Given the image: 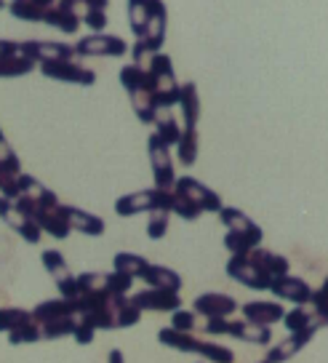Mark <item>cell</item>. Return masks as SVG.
I'll use <instances>...</instances> for the list:
<instances>
[{"label": "cell", "instance_id": "cell-1", "mask_svg": "<svg viewBox=\"0 0 328 363\" xmlns=\"http://www.w3.org/2000/svg\"><path fill=\"white\" fill-rule=\"evenodd\" d=\"M147 152H149V166H152V179H155V190H174L176 187V174H174L171 147L158 134H149Z\"/></svg>", "mask_w": 328, "mask_h": 363}, {"label": "cell", "instance_id": "cell-2", "mask_svg": "<svg viewBox=\"0 0 328 363\" xmlns=\"http://www.w3.org/2000/svg\"><path fill=\"white\" fill-rule=\"evenodd\" d=\"M75 54L78 59L89 57H125L128 54V43L120 35H107V33H91L80 38L75 43Z\"/></svg>", "mask_w": 328, "mask_h": 363}, {"label": "cell", "instance_id": "cell-3", "mask_svg": "<svg viewBox=\"0 0 328 363\" xmlns=\"http://www.w3.org/2000/svg\"><path fill=\"white\" fill-rule=\"evenodd\" d=\"M323 326H326V320H323V318L315 313V320H312L307 329L291 331V334H288L283 342H278V345H275V347L267 352V358H264V361H267V363H285V361H291L296 352L305 350V345H310V340H312V337H315V334L323 329Z\"/></svg>", "mask_w": 328, "mask_h": 363}, {"label": "cell", "instance_id": "cell-4", "mask_svg": "<svg viewBox=\"0 0 328 363\" xmlns=\"http://www.w3.org/2000/svg\"><path fill=\"white\" fill-rule=\"evenodd\" d=\"M40 262H43L45 272L51 275V281L57 284L59 294L64 296V299H78V281H75V275L69 270L64 254L57 249H45L40 254Z\"/></svg>", "mask_w": 328, "mask_h": 363}, {"label": "cell", "instance_id": "cell-5", "mask_svg": "<svg viewBox=\"0 0 328 363\" xmlns=\"http://www.w3.org/2000/svg\"><path fill=\"white\" fill-rule=\"evenodd\" d=\"M227 275H230L232 281L243 284L246 289H254V291H267L272 284L259 264L251 262L249 254H232L230 262H227Z\"/></svg>", "mask_w": 328, "mask_h": 363}, {"label": "cell", "instance_id": "cell-6", "mask_svg": "<svg viewBox=\"0 0 328 363\" xmlns=\"http://www.w3.org/2000/svg\"><path fill=\"white\" fill-rule=\"evenodd\" d=\"M22 54L27 59H33L35 65H43V62H78L75 45L57 43V40H24Z\"/></svg>", "mask_w": 328, "mask_h": 363}, {"label": "cell", "instance_id": "cell-7", "mask_svg": "<svg viewBox=\"0 0 328 363\" xmlns=\"http://www.w3.org/2000/svg\"><path fill=\"white\" fill-rule=\"evenodd\" d=\"M174 190H176V193H181L184 198H190V201H193L200 211H208V214H219V211L225 208V203H222L219 193H214L208 184L198 182L195 177H179Z\"/></svg>", "mask_w": 328, "mask_h": 363}, {"label": "cell", "instance_id": "cell-8", "mask_svg": "<svg viewBox=\"0 0 328 363\" xmlns=\"http://www.w3.org/2000/svg\"><path fill=\"white\" fill-rule=\"evenodd\" d=\"M0 219L11 227L19 238L27 240V243H33V246H38V243L43 240V230L35 225L27 214H22V211L16 208V203H13V201L3 198V195H0Z\"/></svg>", "mask_w": 328, "mask_h": 363}, {"label": "cell", "instance_id": "cell-9", "mask_svg": "<svg viewBox=\"0 0 328 363\" xmlns=\"http://www.w3.org/2000/svg\"><path fill=\"white\" fill-rule=\"evenodd\" d=\"M38 69L45 78L59 80V83H72V86H94L96 83V72L78 62H43V65H38Z\"/></svg>", "mask_w": 328, "mask_h": 363}, {"label": "cell", "instance_id": "cell-10", "mask_svg": "<svg viewBox=\"0 0 328 363\" xmlns=\"http://www.w3.org/2000/svg\"><path fill=\"white\" fill-rule=\"evenodd\" d=\"M166 30H169V9L163 0H149V16L142 33V43L149 48V54H158L166 43Z\"/></svg>", "mask_w": 328, "mask_h": 363}, {"label": "cell", "instance_id": "cell-11", "mask_svg": "<svg viewBox=\"0 0 328 363\" xmlns=\"http://www.w3.org/2000/svg\"><path fill=\"white\" fill-rule=\"evenodd\" d=\"M131 302H134L142 313H174L181 307V296L179 291H166V289H142V291H134L131 294Z\"/></svg>", "mask_w": 328, "mask_h": 363}, {"label": "cell", "instance_id": "cell-12", "mask_svg": "<svg viewBox=\"0 0 328 363\" xmlns=\"http://www.w3.org/2000/svg\"><path fill=\"white\" fill-rule=\"evenodd\" d=\"M193 310L198 315H203L205 320H208V318H232L238 313V302H235V296H230V294L205 291V294L195 296Z\"/></svg>", "mask_w": 328, "mask_h": 363}, {"label": "cell", "instance_id": "cell-13", "mask_svg": "<svg viewBox=\"0 0 328 363\" xmlns=\"http://www.w3.org/2000/svg\"><path fill=\"white\" fill-rule=\"evenodd\" d=\"M267 291H272L281 302H291V305H310V296H312L315 289L307 284L305 278L283 275V278H275Z\"/></svg>", "mask_w": 328, "mask_h": 363}, {"label": "cell", "instance_id": "cell-14", "mask_svg": "<svg viewBox=\"0 0 328 363\" xmlns=\"http://www.w3.org/2000/svg\"><path fill=\"white\" fill-rule=\"evenodd\" d=\"M152 208H158V190H136V193L120 195L115 201V214L128 219L136 214H149Z\"/></svg>", "mask_w": 328, "mask_h": 363}, {"label": "cell", "instance_id": "cell-15", "mask_svg": "<svg viewBox=\"0 0 328 363\" xmlns=\"http://www.w3.org/2000/svg\"><path fill=\"white\" fill-rule=\"evenodd\" d=\"M62 214H64L72 233H83V235H91V238H99V235H104V230H107L102 216L91 214V211H83L78 206L62 203Z\"/></svg>", "mask_w": 328, "mask_h": 363}, {"label": "cell", "instance_id": "cell-16", "mask_svg": "<svg viewBox=\"0 0 328 363\" xmlns=\"http://www.w3.org/2000/svg\"><path fill=\"white\" fill-rule=\"evenodd\" d=\"M240 315L251 320V323H259V326H275V323H281L285 315V310L281 302H246L243 307H238Z\"/></svg>", "mask_w": 328, "mask_h": 363}, {"label": "cell", "instance_id": "cell-17", "mask_svg": "<svg viewBox=\"0 0 328 363\" xmlns=\"http://www.w3.org/2000/svg\"><path fill=\"white\" fill-rule=\"evenodd\" d=\"M16 182H19V195L33 198L35 203H40L43 208H59V206H62L59 195L54 193V190H48L40 179H35L33 174H24L22 171V174L16 177Z\"/></svg>", "mask_w": 328, "mask_h": 363}, {"label": "cell", "instance_id": "cell-18", "mask_svg": "<svg viewBox=\"0 0 328 363\" xmlns=\"http://www.w3.org/2000/svg\"><path fill=\"white\" fill-rule=\"evenodd\" d=\"M179 110H181V131L198 128V121H200V96H198V86H195L193 80L181 83Z\"/></svg>", "mask_w": 328, "mask_h": 363}, {"label": "cell", "instance_id": "cell-19", "mask_svg": "<svg viewBox=\"0 0 328 363\" xmlns=\"http://www.w3.org/2000/svg\"><path fill=\"white\" fill-rule=\"evenodd\" d=\"M227 334L235 337L240 342H249V345H270L272 342V331L270 326H259V323H251L246 318L240 320H230L227 323Z\"/></svg>", "mask_w": 328, "mask_h": 363}, {"label": "cell", "instance_id": "cell-20", "mask_svg": "<svg viewBox=\"0 0 328 363\" xmlns=\"http://www.w3.org/2000/svg\"><path fill=\"white\" fill-rule=\"evenodd\" d=\"M30 313H33L35 323H48V320H54V318L75 315V313H78V302H75V299H64V296H59V299H45V302H38Z\"/></svg>", "mask_w": 328, "mask_h": 363}, {"label": "cell", "instance_id": "cell-21", "mask_svg": "<svg viewBox=\"0 0 328 363\" xmlns=\"http://www.w3.org/2000/svg\"><path fill=\"white\" fill-rule=\"evenodd\" d=\"M249 257H251V262H254V264H259L261 270H264V275H267L270 281L288 275V267H291L283 254H275V251L264 249V246H256V249H251Z\"/></svg>", "mask_w": 328, "mask_h": 363}, {"label": "cell", "instance_id": "cell-22", "mask_svg": "<svg viewBox=\"0 0 328 363\" xmlns=\"http://www.w3.org/2000/svg\"><path fill=\"white\" fill-rule=\"evenodd\" d=\"M142 281L149 289H166V291H179L181 289V275L171 267L163 264H147V270L142 272Z\"/></svg>", "mask_w": 328, "mask_h": 363}, {"label": "cell", "instance_id": "cell-23", "mask_svg": "<svg viewBox=\"0 0 328 363\" xmlns=\"http://www.w3.org/2000/svg\"><path fill=\"white\" fill-rule=\"evenodd\" d=\"M43 24H48V27H54V30H59V33H78L80 30V16L72 9H67L64 3H57V6H51L48 9V13H45Z\"/></svg>", "mask_w": 328, "mask_h": 363}, {"label": "cell", "instance_id": "cell-24", "mask_svg": "<svg viewBox=\"0 0 328 363\" xmlns=\"http://www.w3.org/2000/svg\"><path fill=\"white\" fill-rule=\"evenodd\" d=\"M152 125H155V134H158L169 147H176V142H179V136H181V123L174 118L171 110H158Z\"/></svg>", "mask_w": 328, "mask_h": 363}, {"label": "cell", "instance_id": "cell-25", "mask_svg": "<svg viewBox=\"0 0 328 363\" xmlns=\"http://www.w3.org/2000/svg\"><path fill=\"white\" fill-rule=\"evenodd\" d=\"M219 219H222V225H225L227 230H232V233H261V227L256 225L249 214H243L240 208L225 206V208L219 211Z\"/></svg>", "mask_w": 328, "mask_h": 363}, {"label": "cell", "instance_id": "cell-26", "mask_svg": "<svg viewBox=\"0 0 328 363\" xmlns=\"http://www.w3.org/2000/svg\"><path fill=\"white\" fill-rule=\"evenodd\" d=\"M193 352L211 363H235V352L230 350V347L219 345V342H205V340H200V337L195 340Z\"/></svg>", "mask_w": 328, "mask_h": 363}, {"label": "cell", "instance_id": "cell-27", "mask_svg": "<svg viewBox=\"0 0 328 363\" xmlns=\"http://www.w3.org/2000/svg\"><path fill=\"white\" fill-rule=\"evenodd\" d=\"M195 340H198V337H195L193 331H176V329H171V326L158 331L160 345H163V347H171V350H176V352H193Z\"/></svg>", "mask_w": 328, "mask_h": 363}, {"label": "cell", "instance_id": "cell-28", "mask_svg": "<svg viewBox=\"0 0 328 363\" xmlns=\"http://www.w3.org/2000/svg\"><path fill=\"white\" fill-rule=\"evenodd\" d=\"M131 96V107H134V115L142 121L145 125H152L155 123V113H158V107H155V99H152V94L147 89H139L134 94H128Z\"/></svg>", "mask_w": 328, "mask_h": 363}, {"label": "cell", "instance_id": "cell-29", "mask_svg": "<svg viewBox=\"0 0 328 363\" xmlns=\"http://www.w3.org/2000/svg\"><path fill=\"white\" fill-rule=\"evenodd\" d=\"M149 262L142 257V254H134V251H118L113 259V270L125 272L131 278H142V272L147 270Z\"/></svg>", "mask_w": 328, "mask_h": 363}, {"label": "cell", "instance_id": "cell-30", "mask_svg": "<svg viewBox=\"0 0 328 363\" xmlns=\"http://www.w3.org/2000/svg\"><path fill=\"white\" fill-rule=\"evenodd\" d=\"M75 281H78V296L110 294V289H107V272H80V275H75Z\"/></svg>", "mask_w": 328, "mask_h": 363}, {"label": "cell", "instance_id": "cell-31", "mask_svg": "<svg viewBox=\"0 0 328 363\" xmlns=\"http://www.w3.org/2000/svg\"><path fill=\"white\" fill-rule=\"evenodd\" d=\"M261 240H264V233H232V230L225 233V246L230 249V254H249Z\"/></svg>", "mask_w": 328, "mask_h": 363}, {"label": "cell", "instance_id": "cell-32", "mask_svg": "<svg viewBox=\"0 0 328 363\" xmlns=\"http://www.w3.org/2000/svg\"><path fill=\"white\" fill-rule=\"evenodd\" d=\"M75 323H78V313H75V315L54 318V320H48V323H40V334H43V340H48V342L62 340V337H72Z\"/></svg>", "mask_w": 328, "mask_h": 363}, {"label": "cell", "instance_id": "cell-33", "mask_svg": "<svg viewBox=\"0 0 328 363\" xmlns=\"http://www.w3.org/2000/svg\"><path fill=\"white\" fill-rule=\"evenodd\" d=\"M198 152H200V142H198V128H190V131H181L179 142H176V158L184 166H193L198 160Z\"/></svg>", "mask_w": 328, "mask_h": 363}, {"label": "cell", "instance_id": "cell-34", "mask_svg": "<svg viewBox=\"0 0 328 363\" xmlns=\"http://www.w3.org/2000/svg\"><path fill=\"white\" fill-rule=\"evenodd\" d=\"M38 67L33 59H27L24 54L19 57H0V78H22L30 75Z\"/></svg>", "mask_w": 328, "mask_h": 363}, {"label": "cell", "instance_id": "cell-35", "mask_svg": "<svg viewBox=\"0 0 328 363\" xmlns=\"http://www.w3.org/2000/svg\"><path fill=\"white\" fill-rule=\"evenodd\" d=\"M312 320H315V313H312V307H310V305H296L294 310H285L283 326H285V331L291 334V331L307 329Z\"/></svg>", "mask_w": 328, "mask_h": 363}, {"label": "cell", "instance_id": "cell-36", "mask_svg": "<svg viewBox=\"0 0 328 363\" xmlns=\"http://www.w3.org/2000/svg\"><path fill=\"white\" fill-rule=\"evenodd\" d=\"M120 86H123L128 94H134L139 89H147L149 91V75L147 69L136 67V65H125L120 69Z\"/></svg>", "mask_w": 328, "mask_h": 363}, {"label": "cell", "instance_id": "cell-37", "mask_svg": "<svg viewBox=\"0 0 328 363\" xmlns=\"http://www.w3.org/2000/svg\"><path fill=\"white\" fill-rule=\"evenodd\" d=\"M35 342H43V334H40V323H35L33 318L22 323L19 329L9 331V345L19 347V345H35Z\"/></svg>", "mask_w": 328, "mask_h": 363}, {"label": "cell", "instance_id": "cell-38", "mask_svg": "<svg viewBox=\"0 0 328 363\" xmlns=\"http://www.w3.org/2000/svg\"><path fill=\"white\" fill-rule=\"evenodd\" d=\"M30 318H33V313L24 310V307H0V334H9V331L19 329Z\"/></svg>", "mask_w": 328, "mask_h": 363}, {"label": "cell", "instance_id": "cell-39", "mask_svg": "<svg viewBox=\"0 0 328 363\" xmlns=\"http://www.w3.org/2000/svg\"><path fill=\"white\" fill-rule=\"evenodd\" d=\"M9 13L13 19H22V22H33V24H43L48 9H40L35 3H9Z\"/></svg>", "mask_w": 328, "mask_h": 363}, {"label": "cell", "instance_id": "cell-40", "mask_svg": "<svg viewBox=\"0 0 328 363\" xmlns=\"http://www.w3.org/2000/svg\"><path fill=\"white\" fill-rule=\"evenodd\" d=\"M169 219H171L169 208H152L147 219V238L149 240L166 238V233H169Z\"/></svg>", "mask_w": 328, "mask_h": 363}, {"label": "cell", "instance_id": "cell-41", "mask_svg": "<svg viewBox=\"0 0 328 363\" xmlns=\"http://www.w3.org/2000/svg\"><path fill=\"white\" fill-rule=\"evenodd\" d=\"M171 214H176L179 219H184V222H195L203 211H200L190 198H184L181 193L174 190V193H171Z\"/></svg>", "mask_w": 328, "mask_h": 363}, {"label": "cell", "instance_id": "cell-42", "mask_svg": "<svg viewBox=\"0 0 328 363\" xmlns=\"http://www.w3.org/2000/svg\"><path fill=\"white\" fill-rule=\"evenodd\" d=\"M147 72L152 78H174L176 72H174V62H171L169 54H152L147 62Z\"/></svg>", "mask_w": 328, "mask_h": 363}, {"label": "cell", "instance_id": "cell-43", "mask_svg": "<svg viewBox=\"0 0 328 363\" xmlns=\"http://www.w3.org/2000/svg\"><path fill=\"white\" fill-rule=\"evenodd\" d=\"M134 281L131 275H125V272H107V289H110V294H118V296H131V289H134Z\"/></svg>", "mask_w": 328, "mask_h": 363}, {"label": "cell", "instance_id": "cell-44", "mask_svg": "<svg viewBox=\"0 0 328 363\" xmlns=\"http://www.w3.org/2000/svg\"><path fill=\"white\" fill-rule=\"evenodd\" d=\"M0 166L9 171V174H13V177L22 174V160H19V155H16V150L11 147L9 139L0 142Z\"/></svg>", "mask_w": 328, "mask_h": 363}, {"label": "cell", "instance_id": "cell-45", "mask_svg": "<svg viewBox=\"0 0 328 363\" xmlns=\"http://www.w3.org/2000/svg\"><path fill=\"white\" fill-rule=\"evenodd\" d=\"M96 337V326H94V320L89 315H83L78 307V323H75V331H72V340L78 342V345H91Z\"/></svg>", "mask_w": 328, "mask_h": 363}, {"label": "cell", "instance_id": "cell-46", "mask_svg": "<svg viewBox=\"0 0 328 363\" xmlns=\"http://www.w3.org/2000/svg\"><path fill=\"white\" fill-rule=\"evenodd\" d=\"M198 326V313L195 310H174L171 313V329L176 331H195Z\"/></svg>", "mask_w": 328, "mask_h": 363}, {"label": "cell", "instance_id": "cell-47", "mask_svg": "<svg viewBox=\"0 0 328 363\" xmlns=\"http://www.w3.org/2000/svg\"><path fill=\"white\" fill-rule=\"evenodd\" d=\"M80 22L86 24L91 33H104L110 19H107V11H104V9H89V11L83 13V19H80Z\"/></svg>", "mask_w": 328, "mask_h": 363}, {"label": "cell", "instance_id": "cell-48", "mask_svg": "<svg viewBox=\"0 0 328 363\" xmlns=\"http://www.w3.org/2000/svg\"><path fill=\"white\" fill-rule=\"evenodd\" d=\"M59 3H64L67 9H72L80 19H83V13L89 11V9H104L107 11V6H110V0H59Z\"/></svg>", "mask_w": 328, "mask_h": 363}, {"label": "cell", "instance_id": "cell-49", "mask_svg": "<svg viewBox=\"0 0 328 363\" xmlns=\"http://www.w3.org/2000/svg\"><path fill=\"white\" fill-rule=\"evenodd\" d=\"M128 51H131V59H134L131 65H136V67H142V69H147V62H149V57H152L147 45H145L142 40H139V38H136L134 48H128Z\"/></svg>", "mask_w": 328, "mask_h": 363}, {"label": "cell", "instance_id": "cell-50", "mask_svg": "<svg viewBox=\"0 0 328 363\" xmlns=\"http://www.w3.org/2000/svg\"><path fill=\"white\" fill-rule=\"evenodd\" d=\"M227 323H230V318H208L203 331L211 337H222V334H227Z\"/></svg>", "mask_w": 328, "mask_h": 363}, {"label": "cell", "instance_id": "cell-51", "mask_svg": "<svg viewBox=\"0 0 328 363\" xmlns=\"http://www.w3.org/2000/svg\"><path fill=\"white\" fill-rule=\"evenodd\" d=\"M22 54V43L16 40H3L0 38V57H19Z\"/></svg>", "mask_w": 328, "mask_h": 363}, {"label": "cell", "instance_id": "cell-52", "mask_svg": "<svg viewBox=\"0 0 328 363\" xmlns=\"http://www.w3.org/2000/svg\"><path fill=\"white\" fill-rule=\"evenodd\" d=\"M3 139H6V134H3V128H0V142H3Z\"/></svg>", "mask_w": 328, "mask_h": 363}, {"label": "cell", "instance_id": "cell-53", "mask_svg": "<svg viewBox=\"0 0 328 363\" xmlns=\"http://www.w3.org/2000/svg\"><path fill=\"white\" fill-rule=\"evenodd\" d=\"M0 9H6V0H0Z\"/></svg>", "mask_w": 328, "mask_h": 363}, {"label": "cell", "instance_id": "cell-54", "mask_svg": "<svg viewBox=\"0 0 328 363\" xmlns=\"http://www.w3.org/2000/svg\"><path fill=\"white\" fill-rule=\"evenodd\" d=\"M259 363H267V361H259Z\"/></svg>", "mask_w": 328, "mask_h": 363}]
</instances>
